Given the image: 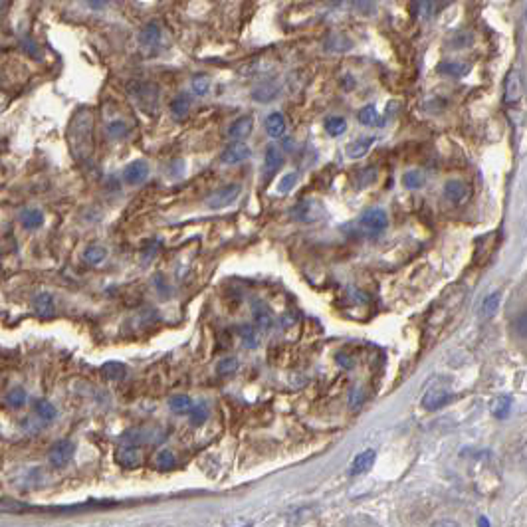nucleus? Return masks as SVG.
<instances>
[{
	"label": "nucleus",
	"instance_id": "obj_44",
	"mask_svg": "<svg viewBox=\"0 0 527 527\" xmlns=\"http://www.w3.org/2000/svg\"><path fill=\"white\" fill-rule=\"evenodd\" d=\"M295 182H297V175L295 173H288V175H284V179L279 180L277 191H279V194H288L295 187Z\"/></svg>",
	"mask_w": 527,
	"mask_h": 527
},
{
	"label": "nucleus",
	"instance_id": "obj_43",
	"mask_svg": "<svg viewBox=\"0 0 527 527\" xmlns=\"http://www.w3.org/2000/svg\"><path fill=\"white\" fill-rule=\"evenodd\" d=\"M236 369H238V359L234 357H228V359H222L218 365H216V371L221 377H226V374H232L236 373Z\"/></svg>",
	"mask_w": 527,
	"mask_h": 527
},
{
	"label": "nucleus",
	"instance_id": "obj_31",
	"mask_svg": "<svg viewBox=\"0 0 527 527\" xmlns=\"http://www.w3.org/2000/svg\"><path fill=\"white\" fill-rule=\"evenodd\" d=\"M34 411H36V415L40 416L42 420H46V422H52L55 416H58V411H55V406L50 401H36L34 404Z\"/></svg>",
	"mask_w": 527,
	"mask_h": 527
},
{
	"label": "nucleus",
	"instance_id": "obj_5",
	"mask_svg": "<svg viewBox=\"0 0 527 527\" xmlns=\"http://www.w3.org/2000/svg\"><path fill=\"white\" fill-rule=\"evenodd\" d=\"M240 193H242V187H240V184H228V187H224V189H221V191H216V193L208 198V207L212 208V210L230 207L236 198L240 196Z\"/></svg>",
	"mask_w": 527,
	"mask_h": 527
},
{
	"label": "nucleus",
	"instance_id": "obj_36",
	"mask_svg": "<svg viewBox=\"0 0 527 527\" xmlns=\"http://www.w3.org/2000/svg\"><path fill=\"white\" fill-rule=\"evenodd\" d=\"M359 121L363 125H367V127H377L379 121H381L377 107H374V105H365V107L359 111Z\"/></svg>",
	"mask_w": 527,
	"mask_h": 527
},
{
	"label": "nucleus",
	"instance_id": "obj_46",
	"mask_svg": "<svg viewBox=\"0 0 527 527\" xmlns=\"http://www.w3.org/2000/svg\"><path fill=\"white\" fill-rule=\"evenodd\" d=\"M224 527H252V521L246 517H240V515H232V517L224 519Z\"/></svg>",
	"mask_w": 527,
	"mask_h": 527
},
{
	"label": "nucleus",
	"instance_id": "obj_39",
	"mask_svg": "<svg viewBox=\"0 0 527 527\" xmlns=\"http://www.w3.org/2000/svg\"><path fill=\"white\" fill-rule=\"evenodd\" d=\"M107 135L111 139H123L125 135H129V125L125 123L123 119H115L107 123Z\"/></svg>",
	"mask_w": 527,
	"mask_h": 527
},
{
	"label": "nucleus",
	"instance_id": "obj_32",
	"mask_svg": "<svg viewBox=\"0 0 527 527\" xmlns=\"http://www.w3.org/2000/svg\"><path fill=\"white\" fill-rule=\"evenodd\" d=\"M313 515H316V510H313V508H300V510H293L286 519H288L290 526H302L305 521H309Z\"/></svg>",
	"mask_w": 527,
	"mask_h": 527
},
{
	"label": "nucleus",
	"instance_id": "obj_17",
	"mask_svg": "<svg viewBox=\"0 0 527 527\" xmlns=\"http://www.w3.org/2000/svg\"><path fill=\"white\" fill-rule=\"evenodd\" d=\"M20 224L26 228V230H36L44 224V212L40 208H24L18 216Z\"/></svg>",
	"mask_w": 527,
	"mask_h": 527
},
{
	"label": "nucleus",
	"instance_id": "obj_41",
	"mask_svg": "<svg viewBox=\"0 0 527 527\" xmlns=\"http://www.w3.org/2000/svg\"><path fill=\"white\" fill-rule=\"evenodd\" d=\"M193 92L196 96H207L210 92V78L208 76H194L193 78Z\"/></svg>",
	"mask_w": 527,
	"mask_h": 527
},
{
	"label": "nucleus",
	"instance_id": "obj_22",
	"mask_svg": "<svg viewBox=\"0 0 527 527\" xmlns=\"http://www.w3.org/2000/svg\"><path fill=\"white\" fill-rule=\"evenodd\" d=\"M191 105H193V101H191L189 94H179V96L171 101V113H173L177 119H182V117H187V115H189Z\"/></svg>",
	"mask_w": 527,
	"mask_h": 527
},
{
	"label": "nucleus",
	"instance_id": "obj_3",
	"mask_svg": "<svg viewBox=\"0 0 527 527\" xmlns=\"http://www.w3.org/2000/svg\"><path fill=\"white\" fill-rule=\"evenodd\" d=\"M387 212L383 208H369L359 218V228L369 236L381 234L387 228Z\"/></svg>",
	"mask_w": 527,
	"mask_h": 527
},
{
	"label": "nucleus",
	"instance_id": "obj_47",
	"mask_svg": "<svg viewBox=\"0 0 527 527\" xmlns=\"http://www.w3.org/2000/svg\"><path fill=\"white\" fill-rule=\"evenodd\" d=\"M513 329L519 337H527V313H521L519 318L513 321Z\"/></svg>",
	"mask_w": 527,
	"mask_h": 527
},
{
	"label": "nucleus",
	"instance_id": "obj_40",
	"mask_svg": "<svg viewBox=\"0 0 527 527\" xmlns=\"http://www.w3.org/2000/svg\"><path fill=\"white\" fill-rule=\"evenodd\" d=\"M208 416V408L205 402H200V404H194L193 411H191V422H193L194 426H200V424H205V420H207Z\"/></svg>",
	"mask_w": 527,
	"mask_h": 527
},
{
	"label": "nucleus",
	"instance_id": "obj_4",
	"mask_svg": "<svg viewBox=\"0 0 527 527\" xmlns=\"http://www.w3.org/2000/svg\"><path fill=\"white\" fill-rule=\"evenodd\" d=\"M524 97V82L517 69H510L503 80V103L506 105H517Z\"/></svg>",
	"mask_w": 527,
	"mask_h": 527
},
{
	"label": "nucleus",
	"instance_id": "obj_1",
	"mask_svg": "<svg viewBox=\"0 0 527 527\" xmlns=\"http://www.w3.org/2000/svg\"><path fill=\"white\" fill-rule=\"evenodd\" d=\"M68 143L71 155L80 161H87L94 155V113L80 110L74 113L68 127Z\"/></svg>",
	"mask_w": 527,
	"mask_h": 527
},
{
	"label": "nucleus",
	"instance_id": "obj_11",
	"mask_svg": "<svg viewBox=\"0 0 527 527\" xmlns=\"http://www.w3.org/2000/svg\"><path fill=\"white\" fill-rule=\"evenodd\" d=\"M161 36H163L161 24L153 20V22H149V24H145V26L141 28V32H139V44H141L143 48H147V50H153V48H157V44L161 42Z\"/></svg>",
	"mask_w": 527,
	"mask_h": 527
},
{
	"label": "nucleus",
	"instance_id": "obj_16",
	"mask_svg": "<svg viewBox=\"0 0 527 527\" xmlns=\"http://www.w3.org/2000/svg\"><path fill=\"white\" fill-rule=\"evenodd\" d=\"M34 309H36V313H38L40 318H52L55 313V304L52 293H48V291L38 293V295L34 297Z\"/></svg>",
	"mask_w": 527,
	"mask_h": 527
},
{
	"label": "nucleus",
	"instance_id": "obj_2",
	"mask_svg": "<svg viewBox=\"0 0 527 527\" xmlns=\"http://www.w3.org/2000/svg\"><path fill=\"white\" fill-rule=\"evenodd\" d=\"M131 97L137 101V105L145 113L155 115L159 111V101H161V87L155 82H137L129 87Z\"/></svg>",
	"mask_w": 527,
	"mask_h": 527
},
{
	"label": "nucleus",
	"instance_id": "obj_12",
	"mask_svg": "<svg viewBox=\"0 0 527 527\" xmlns=\"http://www.w3.org/2000/svg\"><path fill=\"white\" fill-rule=\"evenodd\" d=\"M161 438H157V432L147 429H131L121 436V444H131V446H143V444L157 442Z\"/></svg>",
	"mask_w": 527,
	"mask_h": 527
},
{
	"label": "nucleus",
	"instance_id": "obj_38",
	"mask_svg": "<svg viewBox=\"0 0 527 527\" xmlns=\"http://www.w3.org/2000/svg\"><path fill=\"white\" fill-rule=\"evenodd\" d=\"M510 408H512V399L510 397H498V399H494V402H492V413H494V416H498V418H506L508 413H510Z\"/></svg>",
	"mask_w": 527,
	"mask_h": 527
},
{
	"label": "nucleus",
	"instance_id": "obj_28",
	"mask_svg": "<svg viewBox=\"0 0 527 527\" xmlns=\"http://www.w3.org/2000/svg\"><path fill=\"white\" fill-rule=\"evenodd\" d=\"M254 319H256V323H258V327H260V329H270V327H272V323H274L272 311H270V309H268L264 304L254 305Z\"/></svg>",
	"mask_w": 527,
	"mask_h": 527
},
{
	"label": "nucleus",
	"instance_id": "obj_26",
	"mask_svg": "<svg viewBox=\"0 0 527 527\" xmlns=\"http://www.w3.org/2000/svg\"><path fill=\"white\" fill-rule=\"evenodd\" d=\"M424 182H426V175H424L422 171H408V173L402 175V184H404V189H408V191L422 189Z\"/></svg>",
	"mask_w": 527,
	"mask_h": 527
},
{
	"label": "nucleus",
	"instance_id": "obj_54",
	"mask_svg": "<svg viewBox=\"0 0 527 527\" xmlns=\"http://www.w3.org/2000/svg\"><path fill=\"white\" fill-rule=\"evenodd\" d=\"M6 103H8V99H6V97H4V96H0V111L6 107Z\"/></svg>",
	"mask_w": 527,
	"mask_h": 527
},
{
	"label": "nucleus",
	"instance_id": "obj_14",
	"mask_svg": "<svg viewBox=\"0 0 527 527\" xmlns=\"http://www.w3.org/2000/svg\"><path fill=\"white\" fill-rule=\"evenodd\" d=\"M252 129H254V117L252 115H242L228 127V137L234 139V141H242L252 133Z\"/></svg>",
	"mask_w": 527,
	"mask_h": 527
},
{
	"label": "nucleus",
	"instance_id": "obj_13",
	"mask_svg": "<svg viewBox=\"0 0 527 527\" xmlns=\"http://www.w3.org/2000/svg\"><path fill=\"white\" fill-rule=\"evenodd\" d=\"M117 462L121 464V466H127V468H135L141 464V460H143V454H141V448L139 446H131V444H121L119 446V450H117Z\"/></svg>",
	"mask_w": 527,
	"mask_h": 527
},
{
	"label": "nucleus",
	"instance_id": "obj_51",
	"mask_svg": "<svg viewBox=\"0 0 527 527\" xmlns=\"http://www.w3.org/2000/svg\"><path fill=\"white\" fill-rule=\"evenodd\" d=\"M85 2H87V6H89L92 10H101V8H105L113 0H85Z\"/></svg>",
	"mask_w": 527,
	"mask_h": 527
},
{
	"label": "nucleus",
	"instance_id": "obj_34",
	"mask_svg": "<svg viewBox=\"0 0 527 527\" xmlns=\"http://www.w3.org/2000/svg\"><path fill=\"white\" fill-rule=\"evenodd\" d=\"M499 302H501V293H499V291L490 293L484 300V304H482V316H484V318H494L496 311H498Z\"/></svg>",
	"mask_w": 527,
	"mask_h": 527
},
{
	"label": "nucleus",
	"instance_id": "obj_37",
	"mask_svg": "<svg viewBox=\"0 0 527 527\" xmlns=\"http://www.w3.org/2000/svg\"><path fill=\"white\" fill-rule=\"evenodd\" d=\"M26 390L22 387H14L12 390H8V395H6V404L8 406H12V408H20V406H24L26 404Z\"/></svg>",
	"mask_w": 527,
	"mask_h": 527
},
{
	"label": "nucleus",
	"instance_id": "obj_45",
	"mask_svg": "<svg viewBox=\"0 0 527 527\" xmlns=\"http://www.w3.org/2000/svg\"><path fill=\"white\" fill-rule=\"evenodd\" d=\"M377 179V169L371 166V169H365V171H361L359 177H357V184H359L361 189H365L367 184H371L373 180Z\"/></svg>",
	"mask_w": 527,
	"mask_h": 527
},
{
	"label": "nucleus",
	"instance_id": "obj_25",
	"mask_svg": "<svg viewBox=\"0 0 527 527\" xmlns=\"http://www.w3.org/2000/svg\"><path fill=\"white\" fill-rule=\"evenodd\" d=\"M101 373L110 381H119V379H123L125 374H127V367H125L123 363H119V361H110V363H105L101 367Z\"/></svg>",
	"mask_w": 527,
	"mask_h": 527
},
{
	"label": "nucleus",
	"instance_id": "obj_23",
	"mask_svg": "<svg viewBox=\"0 0 527 527\" xmlns=\"http://www.w3.org/2000/svg\"><path fill=\"white\" fill-rule=\"evenodd\" d=\"M323 127H325L327 135H331V137H341L347 131V121L345 117H341V115H329V117L323 121Z\"/></svg>",
	"mask_w": 527,
	"mask_h": 527
},
{
	"label": "nucleus",
	"instance_id": "obj_6",
	"mask_svg": "<svg viewBox=\"0 0 527 527\" xmlns=\"http://www.w3.org/2000/svg\"><path fill=\"white\" fill-rule=\"evenodd\" d=\"M76 454V446L74 442H69V440H62V442H55L52 448H50V464L55 466V468H62V466H66L71 462V458Z\"/></svg>",
	"mask_w": 527,
	"mask_h": 527
},
{
	"label": "nucleus",
	"instance_id": "obj_19",
	"mask_svg": "<svg viewBox=\"0 0 527 527\" xmlns=\"http://www.w3.org/2000/svg\"><path fill=\"white\" fill-rule=\"evenodd\" d=\"M374 450H365V452H361L359 456L353 460V466H351V474L353 476H359V474H365V472H369L373 468L374 464Z\"/></svg>",
	"mask_w": 527,
	"mask_h": 527
},
{
	"label": "nucleus",
	"instance_id": "obj_27",
	"mask_svg": "<svg viewBox=\"0 0 527 527\" xmlns=\"http://www.w3.org/2000/svg\"><path fill=\"white\" fill-rule=\"evenodd\" d=\"M107 258V250L99 244H94V246H87L85 252H83V260L89 264V266H99Z\"/></svg>",
	"mask_w": 527,
	"mask_h": 527
},
{
	"label": "nucleus",
	"instance_id": "obj_18",
	"mask_svg": "<svg viewBox=\"0 0 527 527\" xmlns=\"http://www.w3.org/2000/svg\"><path fill=\"white\" fill-rule=\"evenodd\" d=\"M266 133L270 135V137H282L284 133H286V117L282 115V113H270L268 117H266Z\"/></svg>",
	"mask_w": 527,
	"mask_h": 527
},
{
	"label": "nucleus",
	"instance_id": "obj_15",
	"mask_svg": "<svg viewBox=\"0 0 527 527\" xmlns=\"http://www.w3.org/2000/svg\"><path fill=\"white\" fill-rule=\"evenodd\" d=\"M284 165V155L282 151L274 147V145H270L268 149H266V159H264V171H266V177H272L274 173H277L279 169Z\"/></svg>",
	"mask_w": 527,
	"mask_h": 527
},
{
	"label": "nucleus",
	"instance_id": "obj_30",
	"mask_svg": "<svg viewBox=\"0 0 527 527\" xmlns=\"http://www.w3.org/2000/svg\"><path fill=\"white\" fill-rule=\"evenodd\" d=\"M436 10H438V6H436L434 0H416L415 2V16L422 18V20L432 18Z\"/></svg>",
	"mask_w": 527,
	"mask_h": 527
},
{
	"label": "nucleus",
	"instance_id": "obj_50",
	"mask_svg": "<svg viewBox=\"0 0 527 527\" xmlns=\"http://www.w3.org/2000/svg\"><path fill=\"white\" fill-rule=\"evenodd\" d=\"M22 50H24L28 55H32V58H38V48H36V44L32 40L22 42Z\"/></svg>",
	"mask_w": 527,
	"mask_h": 527
},
{
	"label": "nucleus",
	"instance_id": "obj_33",
	"mask_svg": "<svg viewBox=\"0 0 527 527\" xmlns=\"http://www.w3.org/2000/svg\"><path fill=\"white\" fill-rule=\"evenodd\" d=\"M276 96H277V85H274V83H264V85H260V87H256V89H254V94H252V97H254L256 101H262V103H266V101H272Z\"/></svg>",
	"mask_w": 527,
	"mask_h": 527
},
{
	"label": "nucleus",
	"instance_id": "obj_42",
	"mask_svg": "<svg viewBox=\"0 0 527 527\" xmlns=\"http://www.w3.org/2000/svg\"><path fill=\"white\" fill-rule=\"evenodd\" d=\"M240 335H242V341L246 347H258L260 339H258V331L252 327V325H244L240 327Z\"/></svg>",
	"mask_w": 527,
	"mask_h": 527
},
{
	"label": "nucleus",
	"instance_id": "obj_7",
	"mask_svg": "<svg viewBox=\"0 0 527 527\" xmlns=\"http://www.w3.org/2000/svg\"><path fill=\"white\" fill-rule=\"evenodd\" d=\"M444 196H446L450 202H454V205H464V202L470 200L472 189L466 182H462V180H448V182L444 184Z\"/></svg>",
	"mask_w": 527,
	"mask_h": 527
},
{
	"label": "nucleus",
	"instance_id": "obj_10",
	"mask_svg": "<svg viewBox=\"0 0 527 527\" xmlns=\"http://www.w3.org/2000/svg\"><path fill=\"white\" fill-rule=\"evenodd\" d=\"M149 177V165H147V161H133V163H129V165L125 166L123 171V179L127 184H141L143 180H147Z\"/></svg>",
	"mask_w": 527,
	"mask_h": 527
},
{
	"label": "nucleus",
	"instance_id": "obj_24",
	"mask_svg": "<svg viewBox=\"0 0 527 527\" xmlns=\"http://www.w3.org/2000/svg\"><path fill=\"white\" fill-rule=\"evenodd\" d=\"M438 71L444 76H450V78H462L470 71V66L464 62H442L438 66Z\"/></svg>",
	"mask_w": 527,
	"mask_h": 527
},
{
	"label": "nucleus",
	"instance_id": "obj_35",
	"mask_svg": "<svg viewBox=\"0 0 527 527\" xmlns=\"http://www.w3.org/2000/svg\"><path fill=\"white\" fill-rule=\"evenodd\" d=\"M169 406L175 411V413H191L194 406V402L191 397H187V395H177V397H173L171 401H169Z\"/></svg>",
	"mask_w": 527,
	"mask_h": 527
},
{
	"label": "nucleus",
	"instance_id": "obj_53",
	"mask_svg": "<svg viewBox=\"0 0 527 527\" xmlns=\"http://www.w3.org/2000/svg\"><path fill=\"white\" fill-rule=\"evenodd\" d=\"M478 527H490V524H487V519H485L484 515H482V517H478Z\"/></svg>",
	"mask_w": 527,
	"mask_h": 527
},
{
	"label": "nucleus",
	"instance_id": "obj_48",
	"mask_svg": "<svg viewBox=\"0 0 527 527\" xmlns=\"http://www.w3.org/2000/svg\"><path fill=\"white\" fill-rule=\"evenodd\" d=\"M157 464L161 466V468H171L173 464H175V456H173V452H159V456H157Z\"/></svg>",
	"mask_w": 527,
	"mask_h": 527
},
{
	"label": "nucleus",
	"instance_id": "obj_29",
	"mask_svg": "<svg viewBox=\"0 0 527 527\" xmlns=\"http://www.w3.org/2000/svg\"><path fill=\"white\" fill-rule=\"evenodd\" d=\"M30 510V506L14 498H0V513H24Z\"/></svg>",
	"mask_w": 527,
	"mask_h": 527
},
{
	"label": "nucleus",
	"instance_id": "obj_55",
	"mask_svg": "<svg viewBox=\"0 0 527 527\" xmlns=\"http://www.w3.org/2000/svg\"><path fill=\"white\" fill-rule=\"evenodd\" d=\"M434 2H448V0H434Z\"/></svg>",
	"mask_w": 527,
	"mask_h": 527
},
{
	"label": "nucleus",
	"instance_id": "obj_9",
	"mask_svg": "<svg viewBox=\"0 0 527 527\" xmlns=\"http://www.w3.org/2000/svg\"><path fill=\"white\" fill-rule=\"evenodd\" d=\"M250 157V147L244 141H234L232 145H228L221 155V161L224 165H238L242 161H246Z\"/></svg>",
	"mask_w": 527,
	"mask_h": 527
},
{
	"label": "nucleus",
	"instance_id": "obj_21",
	"mask_svg": "<svg viewBox=\"0 0 527 527\" xmlns=\"http://www.w3.org/2000/svg\"><path fill=\"white\" fill-rule=\"evenodd\" d=\"M448 401H450V395H448L446 390H442V388H432V390H429V392L424 395L422 404H424L429 411H436V408L444 406Z\"/></svg>",
	"mask_w": 527,
	"mask_h": 527
},
{
	"label": "nucleus",
	"instance_id": "obj_8",
	"mask_svg": "<svg viewBox=\"0 0 527 527\" xmlns=\"http://www.w3.org/2000/svg\"><path fill=\"white\" fill-rule=\"evenodd\" d=\"M321 212H323V208H321L319 202H316V200H302V202H297L293 207L291 216L300 222H316L321 216Z\"/></svg>",
	"mask_w": 527,
	"mask_h": 527
},
{
	"label": "nucleus",
	"instance_id": "obj_52",
	"mask_svg": "<svg viewBox=\"0 0 527 527\" xmlns=\"http://www.w3.org/2000/svg\"><path fill=\"white\" fill-rule=\"evenodd\" d=\"M432 527H460L456 521H452V519H440V521H436Z\"/></svg>",
	"mask_w": 527,
	"mask_h": 527
},
{
	"label": "nucleus",
	"instance_id": "obj_49",
	"mask_svg": "<svg viewBox=\"0 0 527 527\" xmlns=\"http://www.w3.org/2000/svg\"><path fill=\"white\" fill-rule=\"evenodd\" d=\"M159 246H161L159 242H151V244L145 248V252H143V262H149L153 256L157 254V248H159Z\"/></svg>",
	"mask_w": 527,
	"mask_h": 527
},
{
	"label": "nucleus",
	"instance_id": "obj_20",
	"mask_svg": "<svg viewBox=\"0 0 527 527\" xmlns=\"http://www.w3.org/2000/svg\"><path fill=\"white\" fill-rule=\"evenodd\" d=\"M373 143L374 137H361L357 139V141H353V143H349L345 149L347 157H349V159H361L363 155L369 153V149L373 147Z\"/></svg>",
	"mask_w": 527,
	"mask_h": 527
}]
</instances>
